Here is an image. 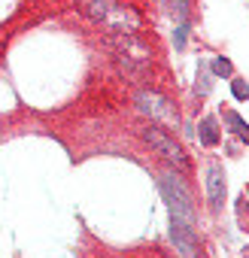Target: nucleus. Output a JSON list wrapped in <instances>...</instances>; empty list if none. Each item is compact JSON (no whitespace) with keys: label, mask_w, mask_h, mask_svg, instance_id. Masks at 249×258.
Listing matches in <instances>:
<instances>
[{"label":"nucleus","mask_w":249,"mask_h":258,"mask_svg":"<svg viewBox=\"0 0 249 258\" xmlns=\"http://www.w3.org/2000/svg\"><path fill=\"white\" fill-rule=\"evenodd\" d=\"M79 10L85 19L103 25L109 34H137L140 28V16L118 0H79Z\"/></svg>","instance_id":"obj_1"},{"label":"nucleus","mask_w":249,"mask_h":258,"mask_svg":"<svg viewBox=\"0 0 249 258\" xmlns=\"http://www.w3.org/2000/svg\"><path fill=\"white\" fill-rule=\"evenodd\" d=\"M207 67H210V73H213V76H231V73H234L231 61H228V58H222V55H219V58H213Z\"/></svg>","instance_id":"obj_10"},{"label":"nucleus","mask_w":249,"mask_h":258,"mask_svg":"<svg viewBox=\"0 0 249 258\" xmlns=\"http://www.w3.org/2000/svg\"><path fill=\"white\" fill-rule=\"evenodd\" d=\"M158 188H161V195H164V201H167V207H170V216L185 219V222L195 225L198 213H195V201H192V191H189L185 179H182L179 173H173V170H164V173L158 176Z\"/></svg>","instance_id":"obj_2"},{"label":"nucleus","mask_w":249,"mask_h":258,"mask_svg":"<svg viewBox=\"0 0 249 258\" xmlns=\"http://www.w3.org/2000/svg\"><path fill=\"white\" fill-rule=\"evenodd\" d=\"M231 94H234L237 100H249V85H246V79H234V82H231Z\"/></svg>","instance_id":"obj_13"},{"label":"nucleus","mask_w":249,"mask_h":258,"mask_svg":"<svg viewBox=\"0 0 249 258\" xmlns=\"http://www.w3.org/2000/svg\"><path fill=\"white\" fill-rule=\"evenodd\" d=\"M246 258H249V249H246Z\"/></svg>","instance_id":"obj_14"},{"label":"nucleus","mask_w":249,"mask_h":258,"mask_svg":"<svg viewBox=\"0 0 249 258\" xmlns=\"http://www.w3.org/2000/svg\"><path fill=\"white\" fill-rule=\"evenodd\" d=\"M207 198H210V210L219 213L225 204V170L219 161H210L207 167Z\"/></svg>","instance_id":"obj_6"},{"label":"nucleus","mask_w":249,"mask_h":258,"mask_svg":"<svg viewBox=\"0 0 249 258\" xmlns=\"http://www.w3.org/2000/svg\"><path fill=\"white\" fill-rule=\"evenodd\" d=\"M210 76H213V73H210L207 61H201V64H198V82H195V94H198V97H207V94H210Z\"/></svg>","instance_id":"obj_9"},{"label":"nucleus","mask_w":249,"mask_h":258,"mask_svg":"<svg viewBox=\"0 0 249 258\" xmlns=\"http://www.w3.org/2000/svg\"><path fill=\"white\" fill-rule=\"evenodd\" d=\"M198 137H201V143L204 146H219V140H222V134H219V121L213 118V115H207V118H201V124H198Z\"/></svg>","instance_id":"obj_7"},{"label":"nucleus","mask_w":249,"mask_h":258,"mask_svg":"<svg viewBox=\"0 0 249 258\" xmlns=\"http://www.w3.org/2000/svg\"><path fill=\"white\" fill-rule=\"evenodd\" d=\"M170 243L179 258H201V240L192 222L170 216Z\"/></svg>","instance_id":"obj_5"},{"label":"nucleus","mask_w":249,"mask_h":258,"mask_svg":"<svg viewBox=\"0 0 249 258\" xmlns=\"http://www.w3.org/2000/svg\"><path fill=\"white\" fill-rule=\"evenodd\" d=\"M170 13H176L179 22H189V13H192V0H167Z\"/></svg>","instance_id":"obj_11"},{"label":"nucleus","mask_w":249,"mask_h":258,"mask_svg":"<svg viewBox=\"0 0 249 258\" xmlns=\"http://www.w3.org/2000/svg\"><path fill=\"white\" fill-rule=\"evenodd\" d=\"M134 103H137V109H140L143 115H149V121H155V124H167V127H176V124H179L176 106H173L164 94H158V91H152V88H140V91L134 94Z\"/></svg>","instance_id":"obj_3"},{"label":"nucleus","mask_w":249,"mask_h":258,"mask_svg":"<svg viewBox=\"0 0 249 258\" xmlns=\"http://www.w3.org/2000/svg\"><path fill=\"white\" fill-rule=\"evenodd\" d=\"M185 40H189V22H179V25L173 28V46L182 52V49H185Z\"/></svg>","instance_id":"obj_12"},{"label":"nucleus","mask_w":249,"mask_h":258,"mask_svg":"<svg viewBox=\"0 0 249 258\" xmlns=\"http://www.w3.org/2000/svg\"><path fill=\"white\" fill-rule=\"evenodd\" d=\"M143 140L149 143V149H155L164 161H170L173 167H179V170H185L189 167V155H185V149L179 146V140H173V134H167L161 124H149L146 131H143Z\"/></svg>","instance_id":"obj_4"},{"label":"nucleus","mask_w":249,"mask_h":258,"mask_svg":"<svg viewBox=\"0 0 249 258\" xmlns=\"http://www.w3.org/2000/svg\"><path fill=\"white\" fill-rule=\"evenodd\" d=\"M222 118H225V124L231 127V131H234V134H237V137H240L243 143H249V121H243V118H240V115H237L234 109H228V112H225Z\"/></svg>","instance_id":"obj_8"}]
</instances>
